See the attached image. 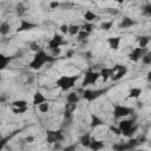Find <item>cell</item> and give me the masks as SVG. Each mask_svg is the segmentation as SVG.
Wrapping results in <instances>:
<instances>
[{"label":"cell","mask_w":151,"mask_h":151,"mask_svg":"<svg viewBox=\"0 0 151 151\" xmlns=\"http://www.w3.org/2000/svg\"><path fill=\"white\" fill-rule=\"evenodd\" d=\"M54 60H55L54 57L47 54L42 48H40L39 51H37V52L34 53L33 59H32V60L29 61V64H28V67H29L31 70L38 71V70H40L46 63H52V61H54Z\"/></svg>","instance_id":"cell-1"},{"label":"cell","mask_w":151,"mask_h":151,"mask_svg":"<svg viewBox=\"0 0 151 151\" xmlns=\"http://www.w3.org/2000/svg\"><path fill=\"white\" fill-rule=\"evenodd\" d=\"M80 74H73V76H60L57 81L55 85L61 90V91H70L71 88L74 87L77 80L79 79Z\"/></svg>","instance_id":"cell-2"},{"label":"cell","mask_w":151,"mask_h":151,"mask_svg":"<svg viewBox=\"0 0 151 151\" xmlns=\"http://www.w3.org/2000/svg\"><path fill=\"white\" fill-rule=\"evenodd\" d=\"M133 112V110L131 107H127L125 105H120V104H114L113 105V118L114 119H120V118H124V117H127L130 116L131 113Z\"/></svg>","instance_id":"cell-3"},{"label":"cell","mask_w":151,"mask_h":151,"mask_svg":"<svg viewBox=\"0 0 151 151\" xmlns=\"http://www.w3.org/2000/svg\"><path fill=\"white\" fill-rule=\"evenodd\" d=\"M100 78V74L98 71H93V70H87L84 74V79H83V83H81V86L85 87V86H90V85H94L98 79Z\"/></svg>","instance_id":"cell-4"},{"label":"cell","mask_w":151,"mask_h":151,"mask_svg":"<svg viewBox=\"0 0 151 151\" xmlns=\"http://www.w3.org/2000/svg\"><path fill=\"white\" fill-rule=\"evenodd\" d=\"M127 73V67L124 65H116L113 67H111V76L110 79H112L113 81H118L120 79H123Z\"/></svg>","instance_id":"cell-5"},{"label":"cell","mask_w":151,"mask_h":151,"mask_svg":"<svg viewBox=\"0 0 151 151\" xmlns=\"http://www.w3.org/2000/svg\"><path fill=\"white\" fill-rule=\"evenodd\" d=\"M107 92V88H97V90H85L83 92V98L87 101H93L105 94Z\"/></svg>","instance_id":"cell-6"},{"label":"cell","mask_w":151,"mask_h":151,"mask_svg":"<svg viewBox=\"0 0 151 151\" xmlns=\"http://www.w3.org/2000/svg\"><path fill=\"white\" fill-rule=\"evenodd\" d=\"M63 140H64V134H63L61 130H57V131L50 130L46 132V142L47 143L53 144V143H59Z\"/></svg>","instance_id":"cell-7"},{"label":"cell","mask_w":151,"mask_h":151,"mask_svg":"<svg viewBox=\"0 0 151 151\" xmlns=\"http://www.w3.org/2000/svg\"><path fill=\"white\" fill-rule=\"evenodd\" d=\"M146 52H149L147 47H139V46H138V47H134V48L130 52L129 58H130V60L137 63V61H139V60L142 59V57H143Z\"/></svg>","instance_id":"cell-8"},{"label":"cell","mask_w":151,"mask_h":151,"mask_svg":"<svg viewBox=\"0 0 151 151\" xmlns=\"http://www.w3.org/2000/svg\"><path fill=\"white\" fill-rule=\"evenodd\" d=\"M65 44H67L66 41H64V38H63V35H60V34H54L53 37H52V39L47 42V48L48 50H53V48H57V47H60L61 45H65Z\"/></svg>","instance_id":"cell-9"},{"label":"cell","mask_w":151,"mask_h":151,"mask_svg":"<svg viewBox=\"0 0 151 151\" xmlns=\"http://www.w3.org/2000/svg\"><path fill=\"white\" fill-rule=\"evenodd\" d=\"M38 25L34 24V22H31L26 19H20V24L17 28V32H24V31H29V29H33L35 28Z\"/></svg>","instance_id":"cell-10"},{"label":"cell","mask_w":151,"mask_h":151,"mask_svg":"<svg viewBox=\"0 0 151 151\" xmlns=\"http://www.w3.org/2000/svg\"><path fill=\"white\" fill-rule=\"evenodd\" d=\"M136 124V118H130V119H123L122 122L118 123V127L119 130L123 132V131H126L127 129H130L132 125Z\"/></svg>","instance_id":"cell-11"},{"label":"cell","mask_w":151,"mask_h":151,"mask_svg":"<svg viewBox=\"0 0 151 151\" xmlns=\"http://www.w3.org/2000/svg\"><path fill=\"white\" fill-rule=\"evenodd\" d=\"M136 24H137V21L133 20L132 18H130V17H124V18L122 19L120 24H119V28H130V27L134 26Z\"/></svg>","instance_id":"cell-12"},{"label":"cell","mask_w":151,"mask_h":151,"mask_svg":"<svg viewBox=\"0 0 151 151\" xmlns=\"http://www.w3.org/2000/svg\"><path fill=\"white\" fill-rule=\"evenodd\" d=\"M120 41H122V38L120 37H111L107 39V44H109V47L113 51H117L119 48V45H120Z\"/></svg>","instance_id":"cell-13"},{"label":"cell","mask_w":151,"mask_h":151,"mask_svg":"<svg viewBox=\"0 0 151 151\" xmlns=\"http://www.w3.org/2000/svg\"><path fill=\"white\" fill-rule=\"evenodd\" d=\"M101 125H104V120H103L101 118H99L97 114L92 113V114H91V123H90V126H91L92 129H96V127H99V126H101Z\"/></svg>","instance_id":"cell-14"},{"label":"cell","mask_w":151,"mask_h":151,"mask_svg":"<svg viewBox=\"0 0 151 151\" xmlns=\"http://www.w3.org/2000/svg\"><path fill=\"white\" fill-rule=\"evenodd\" d=\"M44 101H47V98H46L41 92L37 91V92L33 94V105L38 106L39 104H41V103H44Z\"/></svg>","instance_id":"cell-15"},{"label":"cell","mask_w":151,"mask_h":151,"mask_svg":"<svg viewBox=\"0 0 151 151\" xmlns=\"http://www.w3.org/2000/svg\"><path fill=\"white\" fill-rule=\"evenodd\" d=\"M11 61H12V58H11V57L0 53V71L5 70V68L8 66V64H9Z\"/></svg>","instance_id":"cell-16"},{"label":"cell","mask_w":151,"mask_h":151,"mask_svg":"<svg viewBox=\"0 0 151 151\" xmlns=\"http://www.w3.org/2000/svg\"><path fill=\"white\" fill-rule=\"evenodd\" d=\"M80 100V97L77 92H70L67 96H66V103H70V104H78V101Z\"/></svg>","instance_id":"cell-17"},{"label":"cell","mask_w":151,"mask_h":151,"mask_svg":"<svg viewBox=\"0 0 151 151\" xmlns=\"http://www.w3.org/2000/svg\"><path fill=\"white\" fill-rule=\"evenodd\" d=\"M88 147L93 151H98V150H101L104 147V143L101 140H96V139H91L90 142V145Z\"/></svg>","instance_id":"cell-18"},{"label":"cell","mask_w":151,"mask_h":151,"mask_svg":"<svg viewBox=\"0 0 151 151\" xmlns=\"http://www.w3.org/2000/svg\"><path fill=\"white\" fill-rule=\"evenodd\" d=\"M98 19H99L98 14H96V13L92 12V11H86V12L84 13V20L87 21V22H92V21L98 20Z\"/></svg>","instance_id":"cell-19"},{"label":"cell","mask_w":151,"mask_h":151,"mask_svg":"<svg viewBox=\"0 0 151 151\" xmlns=\"http://www.w3.org/2000/svg\"><path fill=\"white\" fill-rule=\"evenodd\" d=\"M140 94H142V88L140 87H132V88H130V91L127 93V98L137 99V98H139Z\"/></svg>","instance_id":"cell-20"},{"label":"cell","mask_w":151,"mask_h":151,"mask_svg":"<svg viewBox=\"0 0 151 151\" xmlns=\"http://www.w3.org/2000/svg\"><path fill=\"white\" fill-rule=\"evenodd\" d=\"M99 74L103 78V81H107V79H110V76H111V68L110 67H101V70L99 71Z\"/></svg>","instance_id":"cell-21"},{"label":"cell","mask_w":151,"mask_h":151,"mask_svg":"<svg viewBox=\"0 0 151 151\" xmlns=\"http://www.w3.org/2000/svg\"><path fill=\"white\" fill-rule=\"evenodd\" d=\"M91 139H92V138H91V134H90L88 132H86V133H84V134L80 137L79 142H80V144H81L83 146H85V147H88Z\"/></svg>","instance_id":"cell-22"},{"label":"cell","mask_w":151,"mask_h":151,"mask_svg":"<svg viewBox=\"0 0 151 151\" xmlns=\"http://www.w3.org/2000/svg\"><path fill=\"white\" fill-rule=\"evenodd\" d=\"M137 130H138V124H134V125H132L130 129H127L126 131H123L122 134L125 136V137H127V138H130V137H132V136L137 132Z\"/></svg>","instance_id":"cell-23"},{"label":"cell","mask_w":151,"mask_h":151,"mask_svg":"<svg viewBox=\"0 0 151 151\" xmlns=\"http://www.w3.org/2000/svg\"><path fill=\"white\" fill-rule=\"evenodd\" d=\"M138 46L139 47H146L147 44L150 42V37L149 35H142V37H138Z\"/></svg>","instance_id":"cell-24"},{"label":"cell","mask_w":151,"mask_h":151,"mask_svg":"<svg viewBox=\"0 0 151 151\" xmlns=\"http://www.w3.org/2000/svg\"><path fill=\"white\" fill-rule=\"evenodd\" d=\"M9 29H11L9 24L2 22V24L0 25V35H7V34L9 33Z\"/></svg>","instance_id":"cell-25"},{"label":"cell","mask_w":151,"mask_h":151,"mask_svg":"<svg viewBox=\"0 0 151 151\" xmlns=\"http://www.w3.org/2000/svg\"><path fill=\"white\" fill-rule=\"evenodd\" d=\"M80 31V26L79 25H68V33L70 35H77L78 32Z\"/></svg>","instance_id":"cell-26"},{"label":"cell","mask_w":151,"mask_h":151,"mask_svg":"<svg viewBox=\"0 0 151 151\" xmlns=\"http://www.w3.org/2000/svg\"><path fill=\"white\" fill-rule=\"evenodd\" d=\"M80 28H81V29H84L85 32H87V33H90V34H91V32L93 31L94 26H93V24H92V22H87V21H85V24H83V25L80 26Z\"/></svg>","instance_id":"cell-27"},{"label":"cell","mask_w":151,"mask_h":151,"mask_svg":"<svg viewBox=\"0 0 151 151\" xmlns=\"http://www.w3.org/2000/svg\"><path fill=\"white\" fill-rule=\"evenodd\" d=\"M88 35H90V33H87V32H85L84 29L80 28V31H79L78 34H77V37H78L77 39H78V41H85Z\"/></svg>","instance_id":"cell-28"},{"label":"cell","mask_w":151,"mask_h":151,"mask_svg":"<svg viewBox=\"0 0 151 151\" xmlns=\"http://www.w3.org/2000/svg\"><path fill=\"white\" fill-rule=\"evenodd\" d=\"M27 100L25 99H18V100H14L12 101V105L13 107H24V106H27Z\"/></svg>","instance_id":"cell-29"},{"label":"cell","mask_w":151,"mask_h":151,"mask_svg":"<svg viewBox=\"0 0 151 151\" xmlns=\"http://www.w3.org/2000/svg\"><path fill=\"white\" fill-rule=\"evenodd\" d=\"M38 109H39V111L41 113H47L48 110H50V104L47 101H44V103H41V104L38 105Z\"/></svg>","instance_id":"cell-30"},{"label":"cell","mask_w":151,"mask_h":151,"mask_svg":"<svg viewBox=\"0 0 151 151\" xmlns=\"http://www.w3.org/2000/svg\"><path fill=\"white\" fill-rule=\"evenodd\" d=\"M142 63L144 64V65H150L151 64V52L149 51V52H146L143 57H142Z\"/></svg>","instance_id":"cell-31"},{"label":"cell","mask_w":151,"mask_h":151,"mask_svg":"<svg viewBox=\"0 0 151 151\" xmlns=\"http://www.w3.org/2000/svg\"><path fill=\"white\" fill-rule=\"evenodd\" d=\"M15 12H17V14H18L19 17H21V15L26 12V7H24V4H22V2H19V4L17 5V7H15Z\"/></svg>","instance_id":"cell-32"},{"label":"cell","mask_w":151,"mask_h":151,"mask_svg":"<svg viewBox=\"0 0 151 151\" xmlns=\"http://www.w3.org/2000/svg\"><path fill=\"white\" fill-rule=\"evenodd\" d=\"M112 25H113V21H112V20H110V21H104V22H101L100 28L104 29V31H109V29L112 28Z\"/></svg>","instance_id":"cell-33"},{"label":"cell","mask_w":151,"mask_h":151,"mask_svg":"<svg viewBox=\"0 0 151 151\" xmlns=\"http://www.w3.org/2000/svg\"><path fill=\"white\" fill-rule=\"evenodd\" d=\"M142 14L145 15V17H150V15H151V5H150V4H146V5L143 7Z\"/></svg>","instance_id":"cell-34"},{"label":"cell","mask_w":151,"mask_h":151,"mask_svg":"<svg viewBox=\"0 0 151 151\" xmlns=\"http://www.w3.org/2000/svg\"><path fill=\"white\" fill-rule=\"evenodd\" d=\"M27 110H28L27 106H24V107H13V112H14L15 114H22V113H25Z\"/></svg>","instance_id":"cell-35"},{"label":"cell","mask_w":151,"mask_h":151,"mask_svg":"<svg viewBox=\"0 0 151 151\" xmlns=\"http://www.w3.org/2000/svg\"><path fill=\"white\" fill-rule=\"evenodd\" d=\"M59 29H60V32H61L63 34H67V33H68V25H67V24H64V25H61V26L59 27Z\"/></svg>","instance_id":"cell-36"},{"label":"cell","mask_w":151,"mask_h":151,"mask_svg":"<svg viewBox=\"0 0 151 151\" xmlns=\"http://www.w3.org/2000/svg\"><path fill=\"white\" fill-rule=\"evenodd\" d=\"M110 130H111L114 134H117V136L122 134V131L119 130V127H118V126H110Z\"/></svg>","instance_id":"cell-37"},{"label":"cell","mask_w":151,"mask_h":151,"mask_svg":"<svg viewBox=\"0 0 151 151\" xmlns=\"http://www.w3.org/2000/svg\"><path fill=\"white\" fill-rule=\"evenodd\" d=\"M51 51H52V57H54V58H57V55H59V54H60V52H61L60 47L53 48V50H51Z\"/></svg>","instance_id":"cell-38"},{"label":"cell","mask_w":151,"mask_h":151,"mask_svg":"<svg viewBox=\"0 0 151 151\" xmlns=\"http://www.w3.org/2000/svg\"><path fill=\"white\" fill-rule=\"evenodd\" d=\"M58 6H59V2H58L57 0H53V1L50 2V7H51V9H54V8H57Z\"/></svg>","instance_id":"cell-39"},{"label":"cell","mask_w":151,"mask_h":151,"mask_svg":"<svg viewBox=\"0 0 151 151\" xmlns=\"http://www.w3.org/2000/svg\"><path fill=\"white\" fill-rule=\"evenodd\" d=\"M29 46H31V50H33L34 52H37V51H39V50H40V47H39V45H37L35 42H32V44H31Z\"/></svg>","instance_id":"cell-40"},{"label":"cell","mask_w":151,"mask_h":151,"mask_svg":"<svg viewBox=\"0 0 151 151\" xmlns=\"http://www.w3.org/2000/svg\"><path fill=\"white\" fill-rule=\"evenodd\" d=\"M6 140H8V138H5V139H0V150H1V149H2L5 145H6V143H7Z\"/></svg>","instance_id":"cell-41"},{"label":"cell","mask_w":151,"mask_h":151,"mask_svg":"<svg viewBox=\"0 0 151 151\" xmlns=\"http://www.w3.org/2000/svg\"><path fill=\"white\" fill-rule=\"evenodd\" d=\"M25 140H26L27 143H32V142L34 140V137H33V136H28V137L25 138Z\"/></svg>","instance_id":"cell-42"},{"label":"cell","mask_w":151,"mask_h":151,"mask_svg":"<svg viewBox=\"0 0 151 151\" xmlns=\"http://www.w3.org/2000/svg\"><path fill=\"white\" fill-rule=\"evenodd\" d=\"M73 53H74V52H73L72 50H71V51H68V52L66 53V58H71V57L73 55Z\"/></svg>","instance_id":"cell-43"},{"label":"cell","mask_w":151,"mask_h":151,"mask_svg":"<svg viewBox=\"0 0 151 151\" xmlns=\"http://www.w3.org/2000/svg\"><path fill=\"white\" fill-rule=\"evenodd\" d=\"M84 55H85V57H86V58H87V59H90V58H91V57H92V53H91V52H86V53H85V54H84Z\"/></svg>","instance_id":"cell-44"},{"label":"cell","mask_w":151,"mask_h":151,"mask_svg":"<svg viewBox=\"0 0 151 151\" xmlns=\"http://www.w3.org/2000/svg\"><path fill=\"white\" fill-rule=\"evenodd\" d=\"M113 1H116V2H118V4H123L125 0H113Z\"/></svg>","instance_id":"cell-45"},{"label":"cell","mask_w":151,"mask_h":151,"mask_svg":"<svg viewBox=\"0 0 151 151\" xmlns=\"http://www.w3.org/2000/svg\"><path fill=\"white\" fill-rule=\"evenodd\" d=\"M0 81H1V77H0Z\"/></svg>","instance_id":"cell-46"}]
</instances>
